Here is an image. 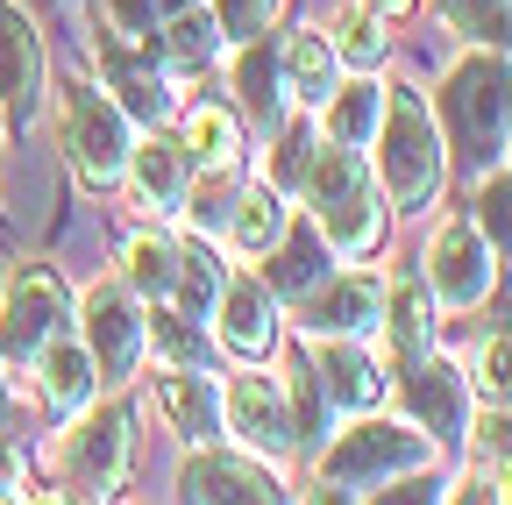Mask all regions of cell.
<instances>
[{
    "label": "cell",
    "instance_id": "cell-34",
    "mask_svg": "<svg viewBox=\"0 0 512 505\" xmlns=\"http://www.w3.org/2000/svg\"><path fill=\"white\" fill-rule=\"evenodd\" d=\"M100 15L121 43H150L157 36V0H100Z\"/></svg>",
    "mask_w": 512,
    "mask_h": 505
},
{
    "label": "cell",
    "instance_id": "cell-29",
    "mask_svg": "<svg viewBox=\"0 0 512 505\" xmlns=\"http://www.w3.org/2000/svg\"><path fill=\"white\" fill-rule=\"evenodd\" d=\"M164 50H171V65H178V72H200L207 57L221 50V22H214V15H200V8H178V22H171V43H164Z\"/></svg>",
    "mask_w": 512,
    "mask_h": 505
},
{
    "label": "cell",
    "instance_id": "cell-16",
    "mask_svg": "<svg viewBox=\"0 0 512 505\" xmlns=\"http://www.w3.org/2000/svg\"><path fill=\"white\" fill-rule=\"evenodd\" d=\"M320 377H328L320 392H328L335 406H377V392H384V370L363 349V335H328V349H320Z\"/></svg>",
    "mask_w": 512,
    "mask_h": 505
},
{
    "label": "cell",
    "instance_id": "cell-4",
    "mask_svg": "<svg viewBox=\"0 0 512 505\" xmlns=\"http://www.w3.org/2000/svg\"><path fill=\"white\" fill-rule=\"evenodd\" d=\"M420 463H427V441H420L413 427L363 420V427H349L335 449H328L320 484H328L335 498H356V491H377V484H392V477H406V470H420Z\"/></svg>",
    "mask_w": 512,
    "mask_h": 505
},
{
    "label": "cell",
    "instance_id": "cell-8",
    "mask_svg": "<svg viewBox=\"0 0 512 505\" xmlns=\"http://www.w3.org/2000/svg\"><path fill=\"white\" fill-rule=\"evenodd\" d=\"M427 285L448 306H477L491 292V242L477 221H441L427 242Z\"/></svg>",
    "mask_w": 512,
    "mask_h": 505
},
{
    "label": "cell",
    "instance_id": "cell-19",
    "mask_svg": "<svg viewBox=\"0 0 512 505\" xmlns=\"http://www.w3.org/2000/svg\"><path fill=\"white\" fill-rule=\"evenodd\" d=\"M128 171H136V200H143L150 214L185 207V150H178V143L150 136L143 150H128Z\"/></svg>",
    "mask_w": 512,
    "mask_h": 505
},
{
    "label": "cell",
    "instance_id": "cell-40",
    "mask_svg": "<svg viewBox=\"0 0 512 505\" xmlns=\"http://www.w3.org/2000/svg\"><path fill=\"white\" fill-rule=\"evenodd\" d=\"M171 8H192V0H171Z\"/></svg>",
    "mask_w": 512,
    "mask_h": 505
},
{
    "label": "cell",
    "instance_id": "cell-3",
    "mask_svg": "<svg viewBox=\"0 0 512 505\" xmlns=\"http://www.w3.org/2000/svg\"><path fill=\"white\" fill-rule=\"evenodd\" d=\"M377 143V164H384V185H392V200L399 207H420L434 200V185H441V136H434V114L413 86L392 93V107H384V136Z\"/></svg>",
    "mask_w": 512,
    "mask_h": 505
},
{
    "label": "cell",
    "instance_id": "cell-28",
    "mask_svg": "<svg viewBox=\"0 0 512 505\" xmlns=\"http://www.w3.org/2000/svg\"><path fill=\"white\" fill-rule=\"evenodd\" d=\"M271 285H278V292H313V285H320V228H292V235H278Z\"/></svg>",
    "mask_w": 512,
    "mask_h": 505
},
{
    "label": "cell",
    "instance_id": "cell-9",
    "mask_svg": "<svg viewBox=\"0 0 512 505\" xmlns=\"http://www.w3.org/2000/svg\"><path fill=\"white\" fill-rule=\"evenodd\" d=\"M86 349H93V370L107 385H121L143 356V313L128 299V285H93L86 292Z\"/></svg>",
    "mask_w": 512,
    "mask_h": 505
},
{
    "label": "cell",
    "instance_id": "cell-33",
    "mask_svg": "<svg viewBox=\"0 0 512 505\" xmlns=\"http://www.w3.org/2000/svg\"><path fill=\"white\" fill-rule=\"evenodd\" d=\"M477 385H484V399H512V335L505 328L477 342Z\"/></svg>",
    "mask_w": 512,
    "mask_h": 505
},
{
    "label": "cell",
    "instance_id": "cell-7",
    "mask_svg": "<svg viewBox=\"0 0 512 505\" xmlns=\"http://www.w3.org/2000/svg\"><path fill=\"white\" fill-rule=\"evenodd\" d=\"M64 150H72V164H79V178H86V185L121 178V164H128V129H121V107H114L107 93L79 86L72 100H64Z\"/></svg>",
    "mask_w": 512,
    "mask_h": 505
},
{
    "label": "cell",
    "instance_id": "cell-20",
    "mask_svg": "<svg viewBox=\"0 0 512 505\" xmlns=\"http://www.w3.org/2000/svg\"><path fill=\"white\" fill-rule=\"evenodd\" d=\"M235 93H242V107L264 121V129H278V114H285V72H278V57L264 50V36H249V50L235 57Z\"/></svg>",
    "mask_w": 512,
    "mask_h": 505
},
{
    "label": "cell",
    "instance_id": "cell-11",
    "mask_svg": "<svg viewBox=\"0 0 512 505\" xmlns=\"http://www.w3.org/2000/svg\"><path fill=\"white\" fill-rule=\"evenodd\" d=\"M36 93H43V43H36V22L0 0V107L15 121L36 114Z\"/></svg>",
    "mask_w": 512,
    "mask_h": 505
},
{
    "label": "cell",
    "instance_id": "cell-35",
    "mask_svg": "<svg viewBox=\"0 0 512 505\" xmlns=\"http://www.w3.org/2000/svg\"><path fill=\"white\" fill-rule=\"evenodd\" d=\"M477 228H484L498 249H512V178H491L484 193H477Z\"/></svg>",
    "mask_w": 512,
    "mask_h": 505
},
{
    "label": "cell",
    "instance_id": "cell-25",
    "mask_svg": "<svg viewBox=\"0 0 512 505\" xmlns=\"http://www.w3.org/2000/svg\"><path fill=\"white\" fill-rule=\"evenodd\" d=\"M328 136H335V143H370V136H377V86H370V79L328 93Z\"/></svg>",
    "mask_w": 512,
    "mask_h": 505
},
{
    "label": "cell",
    "instance_id": "cell-2",
    "mask_svg": "<svg viewBox=\"0 0 512 505\" xmlns=\"http://www.w3.org/2000/svg\"><path fill=\"white\" fill-rule=\"evenodd\" d=\"M441 121H448V136H456V150L470 164L498 157V143L512 136V65L505 57H491V50L463 57L441 86Z\"/></svg>",
    "mask_w": 512,
    "mask_h": 505
},
{
    "label": "cell",
    "instance_id": "cell-27",
    "mask_svg": "<svg viewBox=\"0 0 512 505\" xmlns=\"http://www.w3.org/2000/svg\"><path fill=\"white\" fill-rule=\"evenodd\" d=\"M328 43H335V57H342V65L377 72V57H384V22H377V8H342Z\"/></svg>",
    "mask_w": 512,
    "mask_h": 505
},
{
    "label": "cell",
    "instance_id": "cell-21",
    "mask_svg": "<svg viewBox=\"0 0 512 505\" xmlns=\"http://www.w3.org/2000/svg\"><path fill=\"white\" fill-rule=\"evenodd\" d=\"M100 72H107V93H121V107L136 114V121H164V114H171V86H164V72L136 65L128 50H107V57H100Z\"/></svg>",
    "mask_w": 512,
    "mask_h": 505
},
{
    "label": "cell",
    "instance_id": "cell-24",
    "mask_svg": "<svg viewBox=\"0 0 512 505\" xmlns=\"http://www.w3.org/2000/svg\"><path fill=\"white\" fill-rule=\"evenodd\" d=\"M278 235H285V200L256 185V193L235 207V249H242V257H271Z\"/></svg>",
    "mask_w": 512,
    "mask_h": 505
},
{
    "label": "cell",
    "instance_id": "cell-15",
    "mask_svg": "<svg viewBox=\"0 0 512 505\" xmlns=\"http://www.w3.org/2000/svg\"><path fill=\"white\" fill-rule=\"evenodd\" d=\"M413 370H406V406H413V420L420 427H434V441H456L463 434V377L448 370L441 356L427 363V356H406Z\"/></svg>",
    "mask_w": 512,
    "mask_h": 505
},
{
    "label": "cell",
    "instance_id": "cell-23",
    "mask_svg": "<svg viewBox=\"0 0 512 505\" xmlns=\"http://www.w3.org/2000/svg\"><path fill=\"white\" fill-rule=\"evenodd\" d=\"M185 150L200 157L207 171L235 164V157H242V136H235V114H228V107H192V114H185Z\"/></svg>",
    "mask_w": 512,
    "mask_h": 505
},
{
    "label": "cell",
    "instance_id": "cell-31",
    "mask_svg": "<svg viewBox=\"0 0 512 505\" xmlns=\"http://www.w3.org/2000/svg\"><path fill=\"white\" fill-rule=\"evenodd\" d=\"M441 8H448V22H456L463 36H477V43H498L512 29V0H441Z\"/></svg>",
    "mask_w": 512,
    "mask_h": 505
},
{
    "label": "cell",
    "instance_id": "cell-18",
    "mask_svg": "<svg viewBox=\"0 0 512 505\" xmlns=\"http://www.w3.org/2000/svg\"><path fill=\"white\" fill-rule=\"evenodd\" d=\"M377 313H384V292H377V278H342V285H328L313 299V335H370L377 328Z\"/></svg>",
    "mask_w": 512,
    "mask_h": 505
},
{
    "label": "cell",
    "instance_id": "cell-5",
    "mask_svg": "<svg viewBox=\"0 0 512 505\" xmlns=\"http://www.w3.org/2000/svg\"><path fill=\"white\" fill-rule=\"evenodd\" d=\"M50 335H64L57 271H15L8 299H0V363H36Z\"/></svg>",
    "mask_w": 512,
    "mask_h": 505
},
{
    "label": "cell",
    "instance_id": "cell-30",
    "mask_svg": "<svg viewBox=\"0 0 512 505\" xmlns=\"http://www.w3.org/2000/svg\"><path fill=\"white\" fill-rule=\"evenodd\" d=\"M143 335H157L171 363H200V356H207V335L192 328V313H185V306H157L150 321H143Z\"/></svg>",
    "mask_w": 512,
    "mask_h": 505
},
{
    "label": "cell",
    "instance_id": "cell-38",
    "mask_svg": "<svg viewBox=\"0 0 512 505\" xmlns=\"http://www.w3.org/2000/svg\"><path fill=\"white\" fill-rule=\"evenodd\" d=\"M477 449H484V463H505V456H512V399H498V406L484 413Z\"/></svg>",
    "mask_w": 512,
    "mask_h": 505
},
{
    "label": "cell",
    "instance_id": "cell-22",
    "mask_svg": "<svg viewBox=\"0 0 512 505\" xmlns=\"http://www.w3.org/2000/svg\"><path fill=\"white\" fill-rule=\"evenodd\" d=\"M335 65H342V57H335V43L320 36V29H299V36L285 43V86H292L306 107H320V100L335 93Z\"/></svg>",
    "mask_w": 512,
    "mask_h": 505
},
{
    "label": "cell",
    "instance_id": "cell-39",
    "mask_svg": "<svg viewBox=\"0 0 512 505\" xmlns=\"http://www.w3.org/2000/svg\"><path fill=\"white\" fill-rule=\"evenodd\" d=\"M377 8H392V15H399V8H413V0H377Z\"/></svg>",
    "mask_w": 512,
    "mask_h": 505
},
{
    "label": "cell",
    "instance_id": "cell-36",
    "mask_svg": "<svg viewBox=\"0 0 512 505\" xmlns=\"http://www.w3.org/2000/svg\"><path fill=\"white\" fill-rule=\"evenodd\" d=\"M392 335H399V349H406V356H420V349H427V299H420V285H406V292L392 299Z\"/></svg>",
    "mask_w": 512,
    "mask_h": 505
},
{
    "label": "cell",
    "instance_id": "cell-32",
    "mask_svg": "<svg viewBox=\"0 0 512 505\" xmlns=\"http://www.w3.org/2000/svg\"><path fill=\"white\" fill-rule=\"evenodd\" d=\"M292 399H299V413H292V434L320 449V427H328V392H320V370H306V363L292 370Z\"/></svg>",
    "mask_w": 512,
    "mask_h": 505
},
{
    "label": "cell",
    "instance_id": "cell-1",
    "mask_svg": "<svg viewBox=\"0 0 512 505\" xmlns=\"http://www.w3.org/2000/svg\"><path fill=\"white\" fill-rule=\"evenodd\" d=\"M306 207H313V228L328 235L335 249H349V257H363V249L377 242V185H370V164L356 157V143H335L306 157Z\"/></svg>",
    "mask_w": 512,
    "mask_h": 505
},
{
    "label": "cell",
    "instance_id": "cell-26",
    "mask_svg": "<svg viewBox=\"0 0 512 505\" xmlns=\"http://www.w3.org/2000/svg\"><path fill=\"white\" fill-rule=\"evenodd\" d=\"M128 285L150 292V299H171L178 292V242L136 235V242H128Z\"/></svg>",
    "mask_w": 512,
    "mask_h": 505
},
{
    "label": "cell",
    "instance_id": "cell-17",
    "mask_svg": "<svg viewBox=\"0 0 512 505\" xmlns=\"http://www.w3.org/2000/svg\"><path fill=\"white\" fill-rule=\"evenodd\" d=\"M93 349H79V342H64V335H50L43 342V356H36V385H43V406L50 413H72V406H86L93 399Z\"/></svg>",
    "mask_w": 512,
    "mask_h": 505
},
{
    "label": "cell",
    "instance_id": "cell-6",
    "mask_svg": "<svg viewBox=\"0 0 512 505\" xmlns=\"http://www.w3.org/2000/svg\"><path fill=\"white\" fill-rule=\"evenodd\" d=\"M128 406H100L93 420L72 427V441H64V477H72V491L86 498H114L121 477H128Z\"/></svg>",
    "mask_w": 512,
    "mask_h": 505
},
{
    "label": "cell",
    "instance_id": "cell-13",
    "mask_svg": "<svg viewBox=\"0 0 512 505\" xmlns=\"http://www.w3.org/2000/svg\"><path fill=\"white\" fill-rule=\"evenodd\" d=\"M178 498H214V505H228V498H285V491H278V477L256 463V456H221V449H207V456L185 463Z\"/></svg>",
    "mask_w": 512,
    "mask_h": 505
},
{
    "label": "cell",
    "instance_id": "cell-37",
    "mask_svg": "<svg viewBox=\"0 0 512 505\" xmlns=\"http://www.w3.org/2000/svg\"><path fill=\"white\" fill-rule=\"evenodd\" d=\"M271 8H278V0H221V8H214V22H221V36H264V22H271Z\"/></svg>",
    "mask_w": 512,
    "mask_h": 505
},
{
    "label": "cell",
    "instance_id": "cell-10",
    "mask_svg": "<svg viewBox=\"0 0 512 505\" xmlns=\"http://www.w3.org/2000/svg\"><path fill=\"white\" fill-rule=\"evenodd\" d=\"M228 427L242 434V449L249 456H285L292 449V413H285V392L271 385V377H235V385H228Z\"/></svg>",
    "mask_w": 512,
    "mask_h": 505
},
{
    "label": "cell",
    "instance_id": "cell-14",
    "mask_svg": "<svg viewBox=\"0 0 512 505\" xmlns=\"http://www.w3.org/2000/svg\"><path fill=\"white\" fill-rule=\"evenodd\" d=\"M157 406H164V420H171V434L178 441H214L221 434V399H214V385L192 363H171L164 377H157Z\"/></svg>",
    "mask_w": 512,
    "mask_h": 505
},
{
    "label": "cell",
    "instance_id": "cell-12",
    "mask_svg": "<svg viewBox=\"0 0 512 505\" xmlns=\"http://www.w3.org/2000/svg\"><path fill=\"white\" fill-rule=\"evenodd\" d=\"M278 342V306L264 292V278H228L221 285V349L256 363V356H271Z\"/></svg>",
    "mask_w": 512,
    "mask_h": 505
}]
</instances>
